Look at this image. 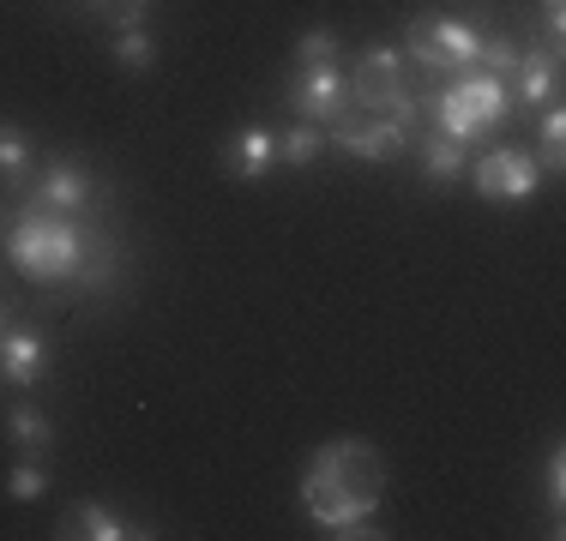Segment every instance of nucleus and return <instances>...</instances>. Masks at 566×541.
Listing matches in <instances>:
<instances>
[{
    "mask_svg": "<svg viewBox=\"0 0 566 541\" xmlns=\"http://www.w3.org/2000/svg\"><path fill=\"white\" fill-rule=\"evenodd\" d=\"M560 97V54H518V97L524 108H548Z\"/></svg>",
    "mask_w": 566,
    "mask_h": 541,
    "instance_id": "obj_12",
    "label": "nucleus"
},
{
    "mask_svg": "<svg viewBox=\"0 0 566 541\" xmlns=\"http://www.w3.org/2000/svg\"><path fill=\"white\" fill-rule=\"evenodd\" d=\"M0 325H7V301H0Z\"/></svg>",
    "mask_w": 566,
    "mask_h": 541,
    "instance_id": "obj_26",
    "label": "nucleus"
},
{
    "mask_svg": "<svg viewBox=\"0 0 566 541\" xmlns=\"http://www.w3.org/2000/svg\"><path fill=\"white\" fill-rule=\"evenodd\" d=\"M302 506L326 535H374V518L386 506V464L361 439L319 445L302 476Z\"/></svg>",
    "mask_w": 566,
    "mask_h": 541,
    "instance_id": "obj_1",
    "label": "nucleus"
},
{
    "mask_svg": "<svg viewBox=\"0 0 566 541\" xmlns=\"http://www.w3.org/2000/svg\"><path fill=\"white\" fill-rule=\"evenodd\" d=\"M290 103L302 120H338L349 108V73H338V61L302 66V73L290 78Z\"/></svg>",
    "mask_w": 566,
    "mask_h": 541,
    "instance_id": "obj_8",
    "label": "nucleus"
},
{
    "mask_svg": "<svg viewBox=\"0 0 566 541\" xmlns=\"http://www.w3.org/2000/svg\"><path fill=\"white\" fill-rule=\"evenodd\" d=\"M548 499H555V523H560V499H566V457H548Z\"/></svg>",
    "mask_w": 566,
    "mask_h": 541,
    "instance_id": "obj_24",
    "label": "nucleus"
},
{
    "mask_svg": "<svg viewBox=\"0 0 566 541\" xmlns=\"http://www.w3.org/2000/svg\"><path fill=\"white\" fill-rule=\"evenodd\" d=\"M326 145H338V151L356 157V162H398L403 151H410V132H403L398 120H386V115L344 108V115L332 120V139Z\"/></svg>",
    "mask_w": 566,
    "mask_h": 541,
    "instance_id": "obj_6",
    "label": "nucleus"
},
{
    "mask_svg": "<svg viewBox=\"0 0 566 541\" xmlns=\"http://www.w3.org/2000/svg\"><path fill=\"white\" fill-rule=\"evenodd\" d=\"M24 162H31V132L0 120V174H24Z\"/></svg>",
    "mask_w": 566,
    "mask_h": 541,
    "instance_id": "obj_20",
    "label": "nucleus"
},
{
    "mask_svg": "<svg viewBox=\"0 0 566 541\" xmlns=\"http://www.w3.org/2000/svg\"><path fill=\"white\" fill-rule=\"evenodd\" d=\"M476 24L464 19H410V36H403V49H410V61L422 66V73H458V66L476 61Z\"/></svg>",
    "mask_w": 566,
    "mask_h": 541,
    "instance_id": "obj_5",
    "label": "nucleus"
},
{
    "mask_svg": "<svg viewBox=\"0 0 566 541\" xmlns=\"http://www.w3.org/2000/svg\"><path fill=\"white\" fill-rule=\"evenodd\" d=\"M36 199H43L49 211H61V216L85 211V205H91V174H85V162H73V157L49 162L43 181H36Z\"/></svg>",
    "mask_w": 566,
    "mask_h": 541,
    "instance_id": "obj_11",
    "label": "nucleus"
},
{
    "mask_svg": "<svg viewBox=\"0 0 566 541\" xmlns=\"http://www.w3.org/2000/svg\"><path fill=\"white\" fill-rule=\"evenodd\" d=\"M470 181H476V193L494 199V205H524V199H536V187H543V169L524 151H489L470 169Z\"/></svg>",
    "mask_w": 566,
    "mask_h": 541,
    "instance_id": "obj_7",
    "label": "nucleus"
},
{
    "mask_svg": "<svg viewBox=\"0 0 566 541\" xmlns=\"http://www.w3.org/2000/svg\"><path fill=\"white\" fill-rule=\"evenodd\" d=\"M332 49H338V31L332 24H314V31L295 43V54H302V66H319V61H332Z\"/></svg>",
    "mask_w": 566,
    "mask_h": 541,
    "instance_id": "obj_21",
    "label": "nucleus"
},
{
    "mask_svg": "<svg viewBox=\"0 0 566 541\" xmlns=\"http://www.w3.org/2000/svg\"><path fill=\"white\" fill-rule=\"evenodd\" d=\"M97 7H103V19H109L115 31H139L145 12H151V0H97Z\"/></svg>",
    "mask_w": 566,
    "mask_h": 541,
    "instance_id": "obj_22",
    "label": "nucleus"
},
{
    "mask_svg": "<svg viewBox=\"0 0 566 541\" xmlns=\"http://www.w3.org/2000/svg\"><path fill=\"white\" fill-rule=\"evenodd\" d=\"M506 108H512V91H506V78H494V73H476L470 66L458 85L440 91V103H434V127H440V139H476V132H489V127H501L506 120Z\"/></svg>",
    "mask_w": 566,
    "mask_h": 541,
    "instance_id": "obj_3",
    "label": "nucleus"
},
{
    "mask_svg": "<svg viewBox=\"0 0 566 541\" xmlns=\"http://www.w3.org/2000/svg\"><path fill=\"white\" fill-rule=\"evenodd\" d=\"M7 494H12V499H43V494H49V469L36 464V457L12 464V469H7Z\"/></svg>",
    "mask_w": 566,
    "mask_h": 541,
    "instance_id": "obj_19",
    "label": "nucleus"
},
{
    "mask_svg": "<svg viewBox=\"0 0 566 541\" xmlns=\"http://www.w3.org/2000/svg\"><path fill=\"white\" fill-rule=\"evenodd\" d=\"M349 108L386 115V120H398L403 132L416 127V91H410V78H403V54L398 49L374 43L356 61V73H349Z\"/></svg>",
    "mask_w": 566,
    "mask_h": 541,
    "instance_id": "obj_4",
    "label": "nucleus"
},
{
    "mask_svg": "<svg viewBox=\"0 0 566 541\" xmlns=\"http://www.w3.org/2000/svg\"><path fill=\"white\" fill-rule=\"evenodd\" d=\"M476 73H494V78H506L512 66H518V43L512 36H489V43H476Z\"/></svg>",
    "mask_w": 566,
    "mask_h": 541,
    "instance_id": "obj_18",
    "label": "nucleus"
},
{
    "mask_svg": "<svg viewBox=\"0 0 566 541\" xmlns=\"http://www.w3.org/2000/svg\"><path fill=\"white\" fill-rule=\"evenodd\" d=\"M560 139H566V115L548 103V115H543V157H548V169H555V174H560Z\"/></svg>",
    "mask_w": 566,
    "mask_h": 541,
    "instance_id": "obj_23",
    "label": "nucleus"
},
{
    "mask_svg": "<svg viewBox=\"0 0 566 541\" xmlns=\"http://www.w3.org/2000/svg\"><path fill=\"white\" fill-rule=\"evenodd\" d=\"M115 61L127 66V73H151V66H157V43L145 31H120L115 36Z\"/></svg>",
    "mask_w": 566,
    "mask_h": 541,
    "instance_id": "obj_17",
    "label": "nucleus"
},
{
    "mask_svg": "<svg viewBox=\"0 0 566 541\" xmlns=\"http://www.w3.org/2000/svg\"><path fill=\"white\" fill-rule=\"evenodd\" d=\"M416 162H422V174L434 187H452L458 174H464V145L458 139H428L422 151H416Z\"/></svg>",
    "mask_w": 566,
    "mask_h": 541,
    "instance_id": "obj_16",
    "label": "nucleus"
},
{
    "mask_svg": "<svg viewBox=\"0 0 566 541\" xmlns=\"http://www.w3.org/2000/svg\"><path fill=\"white\" fill-rule=\"evenodd\" d=\"M7 253H12V265H19L31 283L85 277L91 229L73 223V216H61V211H49L43 199H31V205L19 211V223H12V235H7Z\"/></svg>",
    "mask_w": 566,
    "mask_h": 541,
    "instance_id": "obj_2",
    "label": "nucleus"
},
{
    "mask_svg": "<svg viewBox=\"0 0 566 541\" xmlns=\"http://www.w3.org/2000/svg\"><path fill=\"white\" fill-rule=\"evenodd\" d=\"M7 439L19 445V452L43 457L49 445H55V427H49V415H43V410H31V403H19V410L7 415Z\"/></svg>",
    "mask_w": 566,
    "mask_h": 541,
    "instance_id": "obj_14",
    "label": "nucleus"
},
{
    "mask_svg": "<svg viewBox=\"0 0 566 541\" xmlns=\"http://www.w3.org/2000/svg\"><path fill=\"white\" fill-rule=\"evenodd\" d=\"M543 19H548V36H566V0H543Z\"/></svg>",
    "mask_w": 566,
    "mask_h": 541,
    "instance_id": "obj_25",
    "label": "nucleus"
},
{
    "mask_svg": "<svg viewBox=\"0 0 566 541\" xmlns=\"http://www.w3.org/2000/svg\"><path fill=\"white\" fill-rule=\"evenodd\" d=\"M61 535H85V541H120V535H157V530H139V523H127V518H115L109 506H73L66 511V523H61Z\"/></svg>",
    "mask_w": 566,
    "mask_h": 541,
    "instance_id": "obj_13",
    "label": "nucleus"
},
{
    "mask_svg": "<svg viewBox=\"0 0 566 541\" xmlns=\"http://www.w3.org/2000/svg\"><path fill=\"white\" fill-rule=\"evenodd\" d=\"M277 162V132L272 127H241L235 139L223 145V169L235 174V181H265Z\"/></svg>",
    "mask_w": 566,
    "mask_h": 541,
    "instance_id": "obj_10",
    "label": "nucleus"
},
{
    "mask_svg": "<svg viewBox=\"0 0 566 541\" xmlns=\"http://www.w3.org/2000/svg\"><path fill=\"white\" fill-rule=\"evenodd\" d=\"M319 151H326V132H319L314 120H295V127L277 132V162H290V169H307Z\"/></svg>",
    "mask_w": 566,
    "mask_h": 541,
    "instance_id": "obj_15",
    "label": "nucleus"
},
{
    "mask_svg": "<svg viewBox=\"0 0 566 541\" xmlns=\"http://www.w3.org/2000/svg\"><path fill=\"white\" fill-rule=\"evenodd\" d=\"M43 368H49V337L36 325L0 331V373H7V385H36Z\"/></svg>",
    "mask_w": 566,
    "mask_h": 541,
    "instance_id": "obj_9",
    "label": "nucleus"
}]
</instances>
